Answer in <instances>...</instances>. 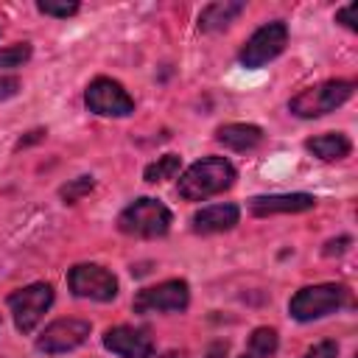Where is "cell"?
Masks as SVG:
<instances>
[{"instance_id": "cell-1", "label": "cell", "mask_w": 358, "mask_h": 358, "mask_svg": "<svg viewBox=\"0 0 358 358\" xmlns=\"http://www.w3.org/2000/svg\"><path fill=\"white\" fill-rule=\"evenodd\" d=\"M235 182V168L221 157H207L193 162L179 179V196L187 201H204L215 193H224Z\"/></svg>"}, {"instance_id": "cell-2", "label": "cell", "mask_w": 358, "mask_h": 358, "mask_svg": "<svg viewBox=\"0 0 358 358\" xmlns=\"http://www.w3.org/2000/svg\"><path fill=\"white\" fill-rule=\"evenodd\" d=\"M171 221H173L171 210H168L162 201L148 199V196L131 201V204L117 215L120 232L137 235V238H159V235H165V232L171 229Z\"/></svg>"}, {"instance_id": "cell-3", "label": "cell", "mask_w": 358, "mask_h": 358, "mask_svg": "<svg viewBox=\"0 0 358 358\" xmlns=\"http://www.w3.org/2000/svg\"><path fill=\"white\" fill-rule=\"evenodd\" d=\"M350 291L336 282H322V285H308L296 291L288 302V310L296 322H313L327 313H336L341 305H347Z\"/></svg>"}, {"instance_id": "cell-4", "label": "cell", "mask_w": 358, "mask_h": 358, "mask_svg": "<svg viewBox=\"0 0 358 358\" xmlns=\"http://www.w3.org/2000/svg\"><path fill=\"white\" fill-rule=\"evenodd\" d=\"M352 90H355V84L344 81V78L324 81L319 87H310V90H302L299 95H294L288 109L299 117H322V115L333 112L336 106H341L352 95Z\"/></svg>"}, {"instance_id": "cell-5", "label": "cell", "mask_w": 358, "mask_h": 358, "mask_svg": "<svg viewBox=\"0 0 358 358\" xmlns=\"http://www.w3.org/2000/svg\"><path fill=\"white\" fill-rule=\"evenodd\" d=\"M67 285L76 296L95 299V302H112L117 296V280L109 268L95 263H78L67 271Z\"/></svg>"}, {"instance_id": "cell-6", "label": "cell", "mask_w": 358, "mask_h": 358, "mask_svg": "<svg viewBox=\"0 0 358 358\" xmlns=\"http://www.w3.org/2000/svg\"><path fill=\"white\" fill-rule=\"evenodd\" d=\"M53 302V285L48 282H34L28 288H20L14 294H8V308L14 313V324L20 333H31L39 319L45 316V310Z\"/></svg>"}, {"instance_id": "cell-7", "label": "cell", "mask_w": 358, "mask_h": 358, "mask_svg": "<svg viewBox=\"0 0 358 358\" xmlns=\"http://www.w3.org/2000/svg\"><path fill=\"white\" fill-rule=\"evenodd\" d=\"M285 42H288V28H285V22H280V20H277V22H266L263 28H257V31L246 39V45L241 48L238 59H241L243 67L257 70V67H263L266 62H271L274 56H280L282 48H285Z\"/></svg>"}, {"instance_id": "cell-8", "label": "cell", "mask_w": 358, "mask_h": 358, "mask_svg": "<svg viewBox=\"0 0 358 358\" xmlns=\"http://www.w3.org/2000/svg\"><path fill=\"white\" fill-rule=\"evenodd\" d=\"M190 302V288L185 280H165L159 285H151V288H143L131 308L134 313H176V310H185Z\"/></svg>"}, {"instance_id": "cell-9", "label": "cell", "mask_w": 358, "mask_h": 358, "mask_svg": "<svg viewBox=\"0 0 358 358\" xmlns=\"http://www.w3.org/2000/svg\"><path fill=\"white\" fill-rule=\"evenodd\" d=\"M84 101L90 106V112L103 115V117H126L134 112V98L123 90V84L112 81V78H95L90 81Z\"/></svg>"}, {"instance_id": "cell-10", "label": "cell", "mask_w": 358, "mask_h": 358, "mask_svg": "<svg viewBox=\"0 0 358 358\" xmlns=\"http://www.w3.org/2000/svg\"><path fill=\"white\" fill-rule=\"evenodd\" d=\"M87 336H90V322H84V319H56L36 338V347L48 355H59V352H70V350L81 347L87 341Z\"/></svg>"}, {"instance_id": "cell-11", "label": "cell", "mask_w": 358, "mask_h": 358, "mask_svg": "<svg viewBox=\"0 0 358 358\" xmlns=\"http://www.w3.org/2000/svg\"><path fill=\"white\" fill-rule=\"evenodd\" d=\"M103 347L112 350L120 358H151L154 355V341L145 330L140 327H129V324H117L109 327L103 333Z\"/></svg>"}, {"instance_id": "cell-12", "label": "cell", "mask_w": 358, "mask_h": 358, "mask_svg": "<svg viewBox=\"0 0 358 358\" xmlns=\"http://www.w3.org/2000/svg\"><path fill=\"white\" fill-rule=\"evenodd\" d=\"M316 204L310 193H274V196H255L249 201L252 215H277V213H305Z\"/></svg>"}, {"instance_id": "cell-13", "label": "cell", "mask_w": 358, "mask_h": 358, "mask_svg": "<svg viewBox=\"0 0 358 358\" xmlns=\"http://www.w3.org/2000/svg\"><path fill=\"white\" fill-rule=\"evenodd\" d=\"M238 207L235 204H210V207H201L196 215H193V229L201 232V235H213V232H224V229H232L238 224Z\"/></svg>"}, {"instance_id": "cell-14", "label": "cell", "mask_w": 358, "mask_h": 358, "mask_svg": "<svg viewBox=\"0 0 358 358\" xmlns=\"http://www.w3.org/2000/svg\"><path fill=\"white\" fill-rule=\"evenodd\" d=\"M215 140L232 151H252L255 145L263 143V129L252 123H227L215 131Z\"/></svg>"}, {"instance_id": "cell-15", "label": "cell", "mask_w": 358, "mask_h": 358, "mask_svg": "<svg viewBox=\"0 0 358 358\" xmlns=\"http://www.w3.org/2000/svg\"><path fill=\"white\" fill-rule=\"evenodd\" d=\"M243 8L246 6L241 0H218V3H210L199 14V28L201 31H221L229 22H235V17H241Z\"/></svg>"}, {"instance_id": "cell-16", "label": "cell", "mask_w": 358, "mask_h": 358, "mask_svg": "<svg viewBox=\"0 0 358 358\" xmlns=\"http://www.w3.org/2000/svg\"><path fill=\"white\" fill-rule=\"evenodd\" d=\"M305 148H308L313 157H319V159H324V162H333V159H344V157L352 151V143H350L344 134L330 131V134L310 137V140L305 143Z\"/></svg>"}, {"instance_id": "cell-17", "label": "cell", "mask_w": 358, "mask_h": 358, "mask_svg": "<svg viewBox=\"0 0 358 358\" xmlns=\"http://www.w3.org/2000/svg\"><path fill=\"white\" fill-rule=\"evenodd\" d=\"M277 350V330L271 327H257L252 336H249V344L243 350L241 358H271Z\"/></svg>"}, {"instance_id": "cell-18", "label": "cell", "mask_w": 358, "mask_h": 358, "mask_svg": "<svg viewBox=\"0 0 358 358\" xmlns=\"http://www.w3.org/2000/svg\"><path fill=\"white\" fill-rule=\"evenodd\" d=\"M179 168H182V159L176 157V154H165V157H159L157 162H151L148 168H145V182H165V179H173L176 173H179Z\"/></svg>"}, {"instance_id": "cell-19", "label": "cell", "mask_w": 358, "mask_h": 358, "mask_svg": "<svg viewBox=\"0 0 358 358\" xmlns=\"http://www.w3.org/2000/svg\"><path fill=\"white\" fill-rule=\"evenodd\" d=\"M92 187H95L92 176H78V179H73V182H67V185L62 187V199H64L67 204H76V201H78L81 196H87Z\"/></svg>"}, {"instance_id": "cell-20", "label": "cell", "mask_w": 358, "mask_h": 358, "mask_svg": "<svg viewBox=\"0 0 358 358\" xmlns=\"http://www.w3.org/2000/svg\"><path fill=\"white\" fill-rule=\"evenodd\" d=\"M28 59H31V45H25V42L0 50V67H20Z\"/></svg>"}, {"instance_id": "cell-21", "label": "cell", "mask_w": 358, "mask_h": 358, "mask_svg": "<svg viewBox=\"0 0 358 358\" xmlns=\"http://www.w3.org/2000/svg\"><path fill=\"white\" fill-rule=\"evenodd\" d=\"M36 8L42 11V14H50V17H70V14H76L78 11V3H56V0H39L36 3Z\"/></svg>"}, {"instance_id": "cell-22", "label": "cell", "mask_w": 358, "mask_h": 358, "mask_svg": "<svg viewBox=\"0 0 358 358\" xmlns=\"http://www.w3.org/2000/svg\"><path fill=\"white\" fill-rule=\"evenodd\" d=\"M302 358H338V344L336 341H319V344H313Z\"/></svg>"}, {"instance_id": "cell-23", "label": "cell", "mask_w": 358, "mask_h": 358, "mask_svg": "<svg viewBox=\"0 0 358 358\" xmlns=\"http://www.w3.org/2000/svg\"><path fill=\"white\" fill-rule=\"evenodd\" d=\"M355 8H358V6H355V3H350V6H344V8H338V11H336V20H338L344 28H350V31H355V28H358V25H355Z\"/></svg>"}, {"instance_id": "cell-24", "label": "cell", "mask_w": 358, "mask_h": 358, "mask_svg": "<svg viewBox=\"0 0 358 358\" xmlns=\"http://www.w3.org/2000/svg\"><path fill=\"white\" fill-rule=\"evenodd\" d=\"M350 243H352V238H347V235H341L338 241H327V243H324V255H327V257L341 255V252H347Z\"/></svg>"}, {"instance_id": "cell-25", "label": "cell", "mask_w": 358, "mask_h": 358, "mask_svg": "<svg viewBox=\"0 0 358 358\" xmlns=\"http://www.w3.org/2000/svg\"><path fill=\"white\" fill-rule=\"evenodd\" d=\"M17 90H20V81H17L14 76H8V78H0V101H3V98H11V95H17Z\"/></svg>"}, {"instance_id": "cell-26", "label": "cell", "mask_w": 358, "mask_h": 358, "mask_svg": "<svg viewBox=\"0 0 358 358\" xmlns=\"http://www.w3.org/2000/svg\"><path fill=\"white\" fill-rule=\"evenodd\" d=\"M224 355H227V341H215L207 352V358H224Z\"/></svg>"}, {"instance_id": "cell-27", "label": "cell", "mask_w": 358, "mask_h": 358, "mask_svg": "<svg viewBox=\"0 0 358 358\" xmlns=\"http://www.w3.org/2000/svg\"><path fill=\"white\" fill-rule=\"evenodd\" d=\"M159 358H185V355H182V352H173V350H171V352H165V355H159Z\"/></svg>"}]
</instances>
